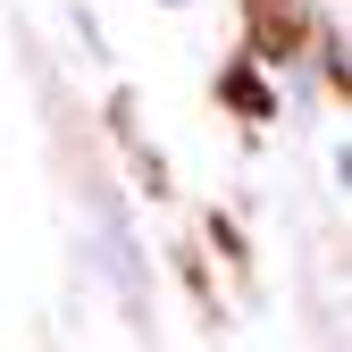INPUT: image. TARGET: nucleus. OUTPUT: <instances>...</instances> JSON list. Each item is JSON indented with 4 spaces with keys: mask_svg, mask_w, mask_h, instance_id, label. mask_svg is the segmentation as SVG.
<instances>
[{
    "mask_svg": "<svg viewBox=\"0 0 352 352\" xmlns=\"http://www.w3.org/2000/svg\"><path fill=\"white\" fill-rule=\"evenodd\" d=\"M210 93L227 101V109H235L243 126H269V118H277V93H269V84H260V67H252V59H235V67H218V84H210Z\"/></svg>",
    "mask_w": 352,
    "mask_h": 352,
    "instance_id": "2",
    "label": "nucleus"
},
{
    "mask_svg": "<svg viewBox=\"0 0 352 352\" xmlns=\"http://www.w3.org/2000/svg\"><path fill=\"white\" fill-rule=\"evenodd\" d=\"M210 243H218V252H227L235 269H243V235H235V218H210Z\"/></svg>",
    "mask_w": 352,
    "mask_h": 352,
    "instance_id": "3",
    "label": "nucleus"
},
{
    "mask_svg": "<svg viewBox=\"0 0 352 352\" xmlns=\"http://www.w3.org/2000/svg\"><path fill=\"white\" fill-rule=\"evenodd\" d=\"M319 25L311 9H294V0H252L243 9V59L252 67H269V59H294V51H311Z\"/></svg>",
    "mask_w": 352,
    "mask_h": 352,
    "instance_id": "1",
    "label": "nucleus"
}]
</instances>
